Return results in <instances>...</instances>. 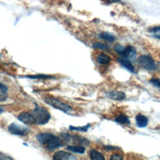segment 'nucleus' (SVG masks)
Wrapping results in <instances>:
<instances>
[{"label":"nucleus","instance_id":"nucleus-1","mask_svg":"<svg viewBox=\"0 0 160 160\" xmlns=\"http://www.w3.org/2000/svg\"><path fill=\"white\" fill-rule=\"evenodd\" d=\"M38 142L49 151H54L64 146L62 141L58 137L48 132H42L36 135Z\"/></svg>","mask_w":160,"mask_h":160},{"label":"nucleus","instance_id":"nucleus-26","mask_svg":"<svg viewBox=\"0 0 160 160\" xmlns=\"http://www.w3.org/2000/svg\"><path fill=\"white\" fill-rule=\"evenodd\" d=\"M107 1L109 3H112V2H121L120 0H107Z\"/></svg>","mask_w":160,"mask_h":160},{"label":"nucleus","instance_id":"nucleus-25","mask_svg":"<svg viewBox=\"0 0 160 160\" xmlns=\"http://www.w3.org/2000/svg\"><path fill=\"white\" fill-rule=\"evenodd\" d=\"M117 148L114 147V146H105V149L106 151H112L114 149H116Z\"/></svg>","mask_w":160,"mask_h":160},{"label":"nucleus","instance_id":"nucleus-19","mask_svg":"<svg viewBox=\"0 0 160 160\" xmlns=\"http://www.w3.org/2000/svg\"><path fill=\"white\" fill-rule=\"evenodd\" d=\"M99 37L101 39H102L106 41H108V42H113L115 40V37L113 35H112L107 32H101L99 34Z\"/></svg>","mask_w":160,"mask_h":160},{"label":"nucleus","instance_id":"nucleus-22","mask_svg":"<svg viewBox=\"0 0 160 160\" xmlns=\"http://www.w3.org/2000/svg\"><path fill=\"white\" fill-rule=\"evenodd\" d=\"M114 48L115 51H116L118 54H119L120 55V54L122 53V52L123 51V50H124V47L122 46L121 45V44H117L115 45V46H114Z\"/></svg>","mask_w":160,"mask_h":160},{"label":"nucleus","instance_id":"nucleus-4","mask_svg":"<svg viewBox=\"0 0 160 160\" xmlns=\"http://www.w3.org/2000/svg\"><path fill=\"white\" fill-rule=\"evenodd\" d=\"M138 62L140 66L148 71L154 70L156 67L154 59L149 55H141L138 58Z\"/></svg>","mask_w":160,"mask_h":160},{"label":"nucleus","instance_id":"nucleus-11","mask_svg":"<svg viewBox=\"0 0 160 160\" xmlns=\"http://www.w3.org/2000/svg\"><path fill=\"white\" fill-rule=\"evenodd\" d=\"M136 124L139 128H144L148 125V119L146 116L139 114L136 116Z\"/></svg>","mask_w":160,"mask_h":160},{"label":"nucleus","instance_id":"nucleus-14","mask_svg":"<svg viewBox=\"0 0 160 160\" xmlns=\"http://www.w3.org/2000/svg\"><path fill=\"white\" fill-rule=\"evenodd\" d=\"M111 58L103 53H101L100 54L98 55V56L97 57V61L98 63L101 64H109L111 62Z\"/></svg>","mask_w":160,"mask_h":160},{"label":"nucleus","instance_id":"nucleus-5","mask_svg":"<svg viewBox=\"0 0 160 160\" xmlns=\"http://www.w3.org/2000/svg\"><path fill=\"white\" fill-rule=\"evenodd\" d=\"M8 131L14 135L24 136L29 132V129L24 126L12 122L8 126Z\"/></svg>","mask_w":160,"mask_h":160},{"label":"nucleus","instance_id":"nucleus-9","mask_svg":"<svg viewBox=\"0 0 160 160\" xmlns=\"http://www.w3.org/2000/svg\"><path fill=\"white\" fill-rule=\"evenodd\" d=\"M106 96L108 98H110L111 99L114 100H122L126 98V94L124 92L122 91H109L106 93Z\"/></svg>","mask_w":160,"mask_h":160},{"label":"nucleus","instance_id":"nucleus-27","mask_svg":"<svg viewBox=\"0 0 160 160\" xmlns=\"http://www.w3.org/2000/svg\"><path fill=\"white\" fill-rule=\"evenodd\" d=\"M156 69L159 71L160 72V62H159L157 65H156Z\"/></svg>","mask_w":160,"mask_h":160},{"label":"nucleus","instance_id":"nucleus-6","mask_svg":"<svg viewBox=\"0 0 160 160\" xmlns=\"http://www.w3.org/2000/svg\"><path fill=\"white\" fill-rule=\"evenodd\" d=\"M18 119L26 125L36 124V121L32 114L28 112H22L18 116Z\"/></svg>","mask_w":160,"mask_h":160},{"label":"nucleus","instance_id":"nucleus-2","mask_svg":"<svg viewBox=\"0 0 160 160\" xmlns=\"http://www.w3.org/2000/svg\"><path fill=\"white\" fill-rule=\"evenodd\" d=\"M32 114L35 119L36 124L38 125H44L51 119V114L46 108L40 106L38 104L35 105Z\"/></svg>","mask_w":160,"mask_h":160},{"label":"nucleus","instance_id":"nucleus-10","mask_svg":"<svg viewBox=\"0 0 160 160\" xmlns=\"http://www.w3.org/2000/svg\"><path fill=\"white\" fill-rule=\"evenodd\" d=\"M119 62L125 68H126L127 69H128L129 71L132 72H134V68L133 66V65L132 64V63L131 62V61L125 58H120L118 59Z\"/></svg>","mask_w":160,"mask_h":160},{"label":"nucleus","instance_id":"nucleus-8","mask_svg":"<svg viewBox=\"0 0 160 160\" xmlns=\"http://www.w3.org/2000/svg\"><path fill=\"white\" fill-rule=\"evenodd\" d=\"M122 58H125L131 60H134L136 56V49L132 46H128L124 47L122 53L120 54Z\"/></svg>","mask_w":160,"mask_h":160},{"label":"nucleus","instance_id":"nucleus-13","mask_svg":"<svg viewBox=\"0 0 160 160\" xmlns=\"http://www.w3.org/2000/svg\"><path fill=\"white\" fill-rule=\"evenodd\" d=\"M90 158L92 160H104L105 158L102 154L95 149H91L89 151Z\"/></svg>","mask_w":160,"mask_h":160},{"label":"nucleus","instance_id":"nucleus-23","mask_svg":"<svg viewBox=\"0 0 160 160\" xmlns=\"http://www.w3.org/2000/svg\"><path fill=\"white\" fill-rule=\"evenodd\" d=\"M110 159L112 160H122L123 159V157L121 154L115 153L111 156Z\"/></svg>","mask_w":160,"mask_h":160},{"label":"nucleus","instance_id":"nucleus-16","mask_svg":"<svg viewBox=\"0 0 160 160\" xmlns=\"http://www.w3.org/2000/svg\"><path fill=\"white\" fill-rule=\"evenodd\" d=\"M91 127V124L88 123L84 126H74L70 125L69 126V129L71 131H82V132H86L89 128Z\"/></svg>","mask_w":160,"mask_h":160},{"label":"nucleus","instance_id":"nucleus-24","mask_svg":"<svg viewBox=\"0 0 160 160\" xmlns=\"http://www.w3.org/2000/svg\"><path fill=\"white\" fill-rule=\"evenodd\" d=\"M150 82L154 86L160 88V80L158 78H152L150 79Z\"/></svg>","mask_w":160,"mask_h":160},{"label":"nucleus","instance_id":"nucleus-21","mask_svg":"<svg viewBox=\"0 0 160 160\" xmlns=\"http://www.w3.org/2000/svg\"><path fill=\"white\" fill-rule=\"evenodd\" d=\"M92 47L95 49H102L104 51H108L109 49V47L108 46L107 44L100 42H96L93 44Z\"/></svg>","mask_w":160,"mask_h":160},{"label":"nucleus","instance_id":"nucleus-20","mask_svg":"<svg viewBox=\"0 0 160 160\" xmlns=\"http://www.w3.org/2000/svg\"><path fill=\"white\" fill-rule=\"evenodd\" d=\"M155 38L160 39V26H155L151 28L149 31Z\"/></svg>","mask_w":160,"mask_h":160},{"label":"nucleus","instance_id":"nucleus-15","mask_svg":"<svg viewBox=\"0 0 160 160\" xmlns=\"http://www.w3.org/2000/svg\"><path fill=\"white\" fill-rule=\"evenodd\" d=\"M8 87L0 82V102L4 101L8 98Z\"/></svg>","mask_w":160,"mask_h":160},{"label":"nucleus","instance_id":"nucleus-18","mask_svg":"<svg viewBox=\"0 0 160 160\" xmlns=\"http://www.w3.org/2000/svg\"><path fill=\"white\" fill-rule=\"evenodd\" d=\"M23 78H27L29 79H46L53 78V76L46 75V74H34V75H26L23 76Z\"/></svg>","mask_w":160,"mask_h":160},{"label":"nucleus","instance_id":"nucleus-7","mask_svg":"<svg viewBox=\"0 0 160 160\" xmlns=\"http://www.w3.org/2000/svg\"><path fill=\"white\" fill-rule=\"evenodd\" d=\"M52 159L56 160H76L77 158L69 152L58 151L54 153Z\"/></svg>","mask_w":160,"mask_h":160},{"label":"nucleus","instance_id":"nucleus-3","mask_svg":"<svg viewBox=\"0 0 160 160\" xmlns=\"http://www.w3.org/2000/svg\"><path fill=\"white\" fill-rule=\"evenodd\" d=\"M43 99L46 104L65 113L69 114V112L72 111V108L70 106L60 101L59 100L56 98H51V97H46V98H44Z\"/></svg>","mask_w":160,"mask_h":160},{"label":"nucleus","instance_id":"nucleus-28","mask_svg":"<svg viewBox=\"0 0 160 160\" xmlns=\"http://www.w3.org/2000/svg\"><path fill=\"white\" fill-rule=\"evenodd\" d=\"M3 112V109L2 108H0V114Z\"/></svg>","mask_w":160,"mask_h":160},{"label":"nucleus","instance_id":"nucleus-17","mask_svg":"<svg viewBox=\"0 0 160 160\" xmlns=\"http://www.w3.org/2000/svg\"><path fill=\"white\" fill-rule=\"evenodd\" d=\"M115 121L118 122V123H120V124H129L131 123L130 121L129 120L128 118L124 115V114H120V115H118L116 119H115Z\"/></svg>","mask_w":160,"mask_h":160},{"label":"nucleus","instance_id":"nucleus-12","mask_svg":"<svg viewBox=\"0 0 160 160\" xmlns=\"http://www.w3.org/2000/svg\"><path fill=\"white\" fill-rule=\"evenodd\" d=\"M66 149L78 154H83L85 152V148L81 145H68L66 147Z\"/></svg>","mask_w":160,"mask_h":160}]
</instances>
